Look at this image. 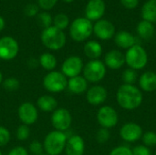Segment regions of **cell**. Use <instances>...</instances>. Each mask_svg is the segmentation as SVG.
Returning <instances> with one entry per match:
<instances>
[{"label":"cell","instance_id":"obj_1","mask_svg":"<svg viewBox=\"0 0 156 155\" xmlns=\"http://www.w3.org/2000/svg\"><path fill=\"white\" fill-rule=\"evenodd\" d=\"M118 105L126 111H133L139 108L144 100L142 90L134 85L122 84L116 92Z\"/></svg>","mask_w":156,"mask_h":155},{"label":"cell","instance_id":"obj_2","mask_svg":"<svg viewBox=\"0 0 156 155\" xmlns=\"http://www.w3.org/2000/svg\"><path fill=\"white\" fill-rule=\"evenodd\" d=\"M68 137L65 132L59 131H52L48 132L44 140L43 147L46 153L48 155H59L65 150Z\"/></svg>","mask_w":156,"mask_h":155},{"label":"cell","instance_id":"obj_3","mask_svg":"<svg viewBox=\"0 0 156 155\" xmlns=\"http://www.w3.org/2000/svg\"><path fill=\"white\" fill-rule=\"evenodd\" d=\"M40 38L42 44L50 50H58L66 44V35L54 26L43 29Z\"/></svg>","mask_w":156,"mask_h":155},{"label":"cell","instance_id":"obj_4","mask_svg":"<svg viewBox=\"0 0 156 155\" xmlns=\"http://www.w3.org/2000/svg\"><path fill=\"white\" fill-rule=\"evenodd\" d=\"M93 32L91 21L86 17H78L69 26L70 37L76 42H82L88 39Z\"/></svg>","mask_w":156,"mask_h":155},{"label":"cell","instance_id":"obj_5","mask_svg":"<svg viewBox=\"0 0 156 155\" xmlns=\"http://www.w3.org/2000/svg\"><path fill=\"white\" fill-rule=\"evenodd\" d=\"M125 64L130 69L140 70L145 68L148 63V55L146 50L140 45L135 44L125 53Z\"/></svg>","mask_w":156,"mask_h":155},{"label":"cell","instance_id":"obj_6","mask_svg":"<svg viewBox=\"0 0 156 155\" xmlns=\"http://www.w3.org/2000/svg\"><path fill=\"white\" fill-rule=\"evenodd\" d=\"M43 86L51 93H58L67 89L68 78L61 71L52 70L44 77Z\"/></svg>","mask_w":156,"mask_h":155},{"label":"cell","instance_id":"obj_7","mask_svg":"<svg viewBox=\"0 0 156 155\" xmlns=\"http://www.w3.org/2000/svg\"><path fill=\"white\" fill-rule=\"evenodd\" d=\"M83 77L88 82L97 83L102 80L106 75L107 69L104 63L100 59L90 60L83 67Z\"/></svg>","mask_w":156,"mask_h":155},{"label":"cell","instance_id":"obj_8","mask_svg":"<svg viewBox=\"0 0 156 155\" xmlns=\"http://www.w3.org/2000/svg\"><path fill=\"white\" fill-rule=\"evenodd\" d=\"M51 123L56 131L65 132L69 129L72 123V116L65 108H58L52 112Z\"/></svg>","mask_w":156,"mask_h":155},{"label":"cell","instance_id":"obj_9","mask_svg":"<svg viewBox=\"0 0 156 155\" xmlns=\"http://www.w3.org/2000/svg\"><path fill=\"white\" fill-rule=\"evenodd\" d=\"M97 121L101 128L111 129L117 125L119 117L117 111L111 106H102L97 113Z\"/></svg>","mask_w":156,"mask_h":155},{"label":"cell","instance_id":"obj_10","mask_svg":"<svg viewBox=\"0 0 156 155\" xmlns=\"http://www.w3.org/2000/svg\"><path fill=\"white\" fill-rule=\"evenodd\" d=\"M19 51L17 41L12 37H3L0 38V59L12 60Z\"/></svg>","mask_w":156,"mask_h":155},{"label":"cell","instance_id":"obj_11","mask_svg":"<svg viewBox=\"0 0 156 155\" xmlns=\"http://www.w3.org/2000/svg\"><path fill=\"white\" fill-rule=\"evenodd\" d=\"M17 115L22 124L28 126L34 124L37 121L38 111L37 108L32 102L26 101L18 107Z\"/></svg>","mask_w":156,"mask_h":155},{"label":"cell","instance_id":"obj_12","mask_svg":"<svg viewBox=\"0 0 156 155\" xmlns=\"http://www.w3.org/2000/svg\"><path fill=\"white\" fill-rule=\"evenodd\" d=\"M83 61L78 56H70L64 60L61 66V72L69 79L80 76L83 70Z\"/></svg>","mask_w":156,"mask_h":155},{"label":"cell","instance_id":"obj_13","mask_svg":"<svg viewBox=\"0 0 156 155\" xmlns=\"http://www.w3.org/2000/svg\"><path fill=\"white\" fill-rule=\"evenodd\" d=\"M143 128L135 122H127L120 130L121 138L127 143H135L142 139Z\"/></svg>","mask_w":156,"mask_h":155},{"label":"cell","instance_id":"obj_14","mask_svg":"<svg viewBox=\"0 0 156 155\" xmlns=\"http://www.w3.org/2000/svg\"><path fill=\"white\" fill-rule=\"evenodd\" d=\"M93 33L101 40H109L115 36V26L109 20L100 19L93 26Z\"/></svg>","mask_w":156,"mask_h":155},{"label":"cell","instance_id":"obj_15","mask_svg":"<svg viewBox=\"0 0 156 155\" xmlns=\"http://www.w3.org/2000/svg\"><path fill=\"white\" fill-rule=\"evenodd\" d=\"M106 10L103 0H90L85 7V17L90 21H98L101 19Z\"/></svg>","mask_w":156,"mask_h":155},{"label":"cell","instance_id":"obj_16","mask_svg":"<svg viewBox=\"0 0 156 155\" xmlns=\"http://www.w3.org/2000/svg\"><path fill=\"white\" fill-rule=\"evenodd\" d=\"M108 97L107 90L101 85H95L86 91V100L92 106H99L105 102Z\"/></svg>","mask_w":156,"mask_h":155},{"label":"cell","instance_id":"obj_17","mask_svg":"<svg viewBox=\"0 0 156 155\" xmlns=\"http://www.w3.org/2000/svg\"><path fill=\"white\" fill-rule=\"evenodd\" d=\"M65 153L67 155H83L85 152V143L81 136L72 135L68 138Z\"/></svg>","mask_w":156,"mask_h":155},{"label":"cell","instance_id":"obj_18","mask_svg":"<svg viewBox=\"0 0 156 155\" xmlns=\"http://www.w3.org/2000/svg\"><path fill=\"white\" fill-rule=\"evenodd\" d=\"M103 63L106 68L117 70L125 64V56L120 50L112 49L106 53Z\"/></svg>","mask_w":156,"mask_h":155},{"label":"cell","instance_id":"obj_19","mask_svg":"<svg viewBox=\"0 0 156 155\" xmlns=\"http://www.w3.org/2000/svg\"><path fill=\"white\" fill-rule=\"evenodd\" d=\"M140 90L144 92H153L156 90V73L154 71H145L139 78Z\"/></svg>","mask_w":156,"mask_h":155},{"label":"cell","instance_id":"obj_20","mask_svg":"<svg viewBox=\"0 0 156 155\" xmlns=\"http://www.w3.org/2000/svg\"><path fill=\"white\" fill-rule=\"evenodd\" d=\"M67 88L73 94H82L88 90V81L83 76H76L68 79Z\"/></svg>","mask_w":156,"mask_h":155},{"label":"cell","instance_id":"obj_21","mask_svg":"<svg viewBox=\"0 0 156 155\" xmlns=\"http://www.w3.org/2000/svg\"><path fill=\"white\" fill-rule=\"evenodd\" d=\"M114 41L119 48L123 49H129L130 48H132L136 44L135 37L132 33L125 30L119 31L117 34H115Z\"/></svg>","mask_w":156,"mask_h":155},{"label":"cell","instance_id":"obj_22","mask_svg":"<svg viewBox=\"0 0 156 155\" xmlns=\"http://www.w3.org/2000/svg\"><path fill=\"white\" fill-rule=\"evenodd\" d=\"M37 109L44 112H53L58 109V101L51 95H42L37 101Z\"/></svg>","mask_w":156,"mask_h":155},{"label":"cell","instance_id":"obj_23","mask_svg":"<svg viewBox=\"0 0 156 155\" xmlns=\"http://www.w3.org/2000/svg\"><path fill=\"white\" fill-rule=\"evenodd\" d=\"M84 54L86 57H88L90 60L92 59H98L101 54H102V47L101 45L95 40L88 41L84 45Z\"/></svg>","mask_w":156,"mask_h":155},{"label":"cell","instance_id":"obj_24","mask_svg":"<svg viewBox=\"0 0 156 155\" xmlns=\"http://www.w3.org/2000/svg\"><path fill=\"white\" fill-rule=\"evenodd\" d=\"M142 17L143 20L156 23V0H148L144 3L142 7Z\"/></svg>","mask_w":156,"mask_h":155},{"label":"cell","instance_id":"obj_25","mask_svg":"<svg viewBox=\"0 0 156 155\" xmlns=\"http://www.w3.org/2000/svg\"><path fill=\"white\" fill-rule=\"evenodd\" d=\"M137 33L144 40L152 38L154 34V24L145 20H142L141 22H139L137 26Z\"/></svg>","mask_w":156,"mask_h":155},{"label":"cell","instance_id":"obj_26","mask_svg":"<svg viewBox=\"0 0 156 155\" xmlns=\"http://www.w3.org/2000/svg\"><path fill=\"white\" fill-rule=\"evenodd\" d=\"M39 64L44 69H46L48 71H52L56 69L58 61H57L56 57L53 54L46 52V53H43L40 55Z\"/></svg>","mask_w":156,"mask_h":155},{"label":"cell","instance_id":"obj_27","mask_svg":"<svg viewBox=\"0 0 156 155\" xmlns=\"http://www.w3.org/2000/svg\"><path fill=\"white\" fill-rule=\"evenodd\" d=\"M69 16L65 14H58L55 16V17L53 18V26L62 31L69 26Z\"/></svg>","mask_w":156,"mask_h":155},{"label":"cell","instance_id":"obj_28","mask_svg":"<svg viewBox=\"0 0 156 155\" xmlns=\"http://www.w3.org/2000/svg\"><path fill=\"white\" fill-rule=\"evenodd\" d=\"M122 79L124 82V84H129V85H134V83L136 82L137 79H138V75L136 70L133 69H127L122 72Z\"/></svg>","mask_w":156,"mask_h":155},{"label":"cell","instance_id":"obj_29","mask_svg":"<svg viewBox=\"0 0 156 155\" xmlns=\"http://www.w3.org/2000/svg\"><path fill=\"white\" fill-rule=\"evenodd\" d=\"M2 84H3L4 89L7 91H10V92L17 90L20 87L19 80L14 77H10V78H7L5 79H3Z\"/></svg>","mask_w":156,"mask_h":155},{"label":"cell","instance_id":"obj_30","mask_svg":"<svg viewBox=\"0 0 156 155\" xmlns=\"http://www.w3.org/2000/svg\"><path fill=\"white\" fill-rule=\"evenodd\" d=\"M142 141L144 146L146 147H154L156 146V132L153 131L146 132L142 136Z\"/></svg>","mask_w":156,"mask_h":155},{"label":"cell","instance_id":"obj_31","mask_svg":"<svg viewBox=\"0 0 156 155\" xmlns=\"http://www.w3.org/2000/svg\"><path fill=\"white\" fill-rule=\"evenodd\" d=\"M37 21L38 25L45 29V28L51 26V24L53 23V18L51 17V16L49 14H48L46 12H42L37 15Z\"/></svg>","mask_w":156,"mask_h":155},{"label":"cell","instance_id":"obj_32","mask_svg":"<svg viewBox=\"0 0 156 155\" xmlns=\"http://www.w3.org/2000/svg\"><path fill=\"white\" fill-rule=\"evenodd\" d=\"M30 136V129L27 125L22 124L16 130V138L18 141H27Z\"/></svg>","mask_w":156,"mask_h":155},{"label":"cell","instance_id":"obj_33","mask_svg":"<svg viewBox=\"0 0 156 155\" xmlns=\"http://www.w3.org/2000/svg\"><path fill=\"white\" fill-rule=\"evenodd\" d=\"M111 138V133L108 129L101 128L96 133V139L99 143H105Z\"/></svg>","mask_w":156,"mask_h":155},{"label":"cell","instance_id":"obj_34","mask_svg":"<svg viewBox=\"0 0 156 155\" xmlns=\"http://www.w3.org/2000/svg\"><path fill=\"white\" fill-rule=\"evenodd\" d=\"M10 138V132L6 128L0 126V148L5 146L9 143Z\"/></svg>","mask_w":156,"mask_h":155},{"label":"cell","instance_id":"obj_35","mask_svg":"<svg viewBox=\"0 0 156 155\" xmlns=\"http://www.w3.org/2000/svg\"><path fill=\"white\" fill-rule=\"evenodd\" d=\"M109 155H133V150L128 146H117L112 149Z\"/></svg>","mask_w":156,"mask_h":155},{"label":"cell","instance_id":"obj_36","mask_svg":"<svg viewBox=\"0 0 156 155\" xmlns=\"http://www.w3.org/2000/svg\"><path fill=\"white\" fill-rule=\"evenodd\" d=\"M29 150L33 154L40 155L42 154L44 152V147H43V144L35 140V141L31 142V143L29 145Z\"/></svg>","mask_w":156,"mask_h":155},{"label":"cell","instance_id":"obj_37","mask_svg":"<svg viewBox=\"0 0 156 155\" xmlns=\"http://www.w3.org/2000/svg\"><path fill=\"white\" fill-rule=\"evenodd\" d=\"M132 150H133V155H152V152H151L150 148L144 146V144L137 145Z\"/></svg>","mask_w":156,"mask_h":155},{"label":"cell","instance_id":"obj_38","mask_svg":"<svg viewBox=\"0 0 156 155\" xmlns=\"http://www.w3.org/2000/svg\"><path fill=\"white\" fill-rule=\"evenodd\" d=\"M58 0H38V5L44 10H50L55 6Z\"/></svg>","mask_w":156,"mask_h":155},{"label":"cell","instance_id":"obj_39","mask_svg":"<svg viewBox=\"0 0 156 155\" xmlns=\"http://www.w3.org/2000/svg\"><path fill=\"white\" fill-rule=\"evenodd\" d=\"M25 14L27 16H34L37 14L38 12V7L37 5L35 4H28L26 5L25 7Z\"/></svg>","mask_w":156,"mask_h":155},{"label":"cell","instance_id":"obj_40","mask_svg":"<svg viewBox=\"0 0 156 155\" xmlns=\"http://www.w3.org/2000/svg\"><path fill=\"white\" fill-rule=\"evenodd\" d=\"M120 2L127 9H133L139 5V0H120Z\"/></svg>","mask_w":156,"mask_h":155},{"label":"cell","instance_id":"obj_41","mask_svg":"<svg viewBox=\"0 0 156 155\" xmlns=\"http://www.w3.org/2000/svg\"><path fill=\"white\" fill-rule=\"evenodd\" d=\"M7 155H28V153L24 147L17 146V147L13 148Z\"/></svg>","mask_w":156,"mask_h":155},{"label":"cell","instance_id":"obj_42","mask_svg":"<svg viewBox=\"0 0 156 155\" xmlns=\"http://www.w3.org/2000/svg\"><path fill=\"white\" fill-rule=\"evenodd\" d=\"M4 27H5V20H4V18L0 16V32L4 29Z\"/></svg>","mask_w":156,"mask_h":155},{"label":"cell","instance_id":"obj_43","mask_svg":"<svg viewBox=\"0 0 156 155\" xmlns=\"http://www.w3.org/2000/svg\"><path fill=\"white\" fill-rule=\"evenodd\" d=\"M2 82H3V74L0 70V84H2Z\"/></svg>","mask_w":156,"mask_h":155},{"label":"cell","instance_id":"obj_44","mask_svg":"<svg viewBox=\"0 0 156 155\" xmlns=\"http://www.w3.org/2000/svg\"><path fill=\"white\" fill-rule=\"evenodd\" d=\"M62 1H64L65 3H71V2H73L74 0H62Z\"/></svg>","mask_w":156,"mask_h":155},{"label":"cell","instance_id":"obj_45","mask_svg":"<svg viewBox=\"0 0 156 155\" xmlns=\"http://www.w3.org/2000/svg\"><path fill=\"white\" fill-rule=\"evenodd\" d=\"M40 155H48V154H47V153H42V154H40Z\"/></svg>","mask_w":156,"mask_h":155},{"label":"cell","instance_id":"obj_46","mask_svg":"<svg viewBox=\"0 0 156 155\" xmlns=\"http://www.w3.org/2000/svg\"><path fill=\"white\" fill-rule=\"evenodd\" d=\"M0 155H2V153H1V152H0Z\"/></svg>","mask_w":156,"mask_h":155},{"label":"cell","instance_id":"obj_47","mask_svg":"<svg viewBox=\"0 0 156 155\" xmlns=\"http://www.w3.org/2000/svg\"><path fill=\"white\" fill-rule=\"evenodd\" d=\"M155 155H156V151H155Z\"/></svg>","mask_w":156,"mask_h":155}]
</instances>
